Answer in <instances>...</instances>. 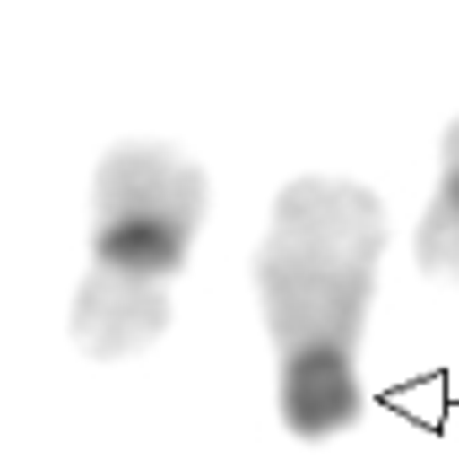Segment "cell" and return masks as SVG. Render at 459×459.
<instances>
[{"instance_id":"3957f363","label":"cell","mask_w":459,"mask_h":459,"mask_svg":"<svg viewBox=\"0 0 459 459\" xmlns=\"http://www.w3.org/2000/svg\"><path fill=\"white\" fill-rule=\"evenodd\" d=\"M417 267L428 278H444L459 289V117L444 128V160L433 204L417 225Z\"/></svg>"},{"instance_id":"7a4b0ae2","label":"cell","mask_w":459,"mask_h":459,"mask_svg":"<svg viewBox=\"0 0 459 459\" xmlns=\"http://www.w3.org/2000/svg\"><path fill=\"white\" fill-rule=\"evenodd\" d=\"M209 214V177L171 144L128 139L97 166L91 262L70 305L86 358H134L171 326V283Z\"/></svg>"},{"instance_id":"6da1fadb","label":"cell","mask_w":459,"mask_h":459,"mask_svg":"<svg viewBox=\"0 0 459 459\" xmlns=\"http://www.w3.org/2000/svg\"><path fill=\"white\" fill-rule=\"evenodd\" d=\"M385 235L379 193L347 177H294L273 198L251 283L278 358V411L294 438H332L363 417L358 342Z\"/></svg>"}]
</instances>
